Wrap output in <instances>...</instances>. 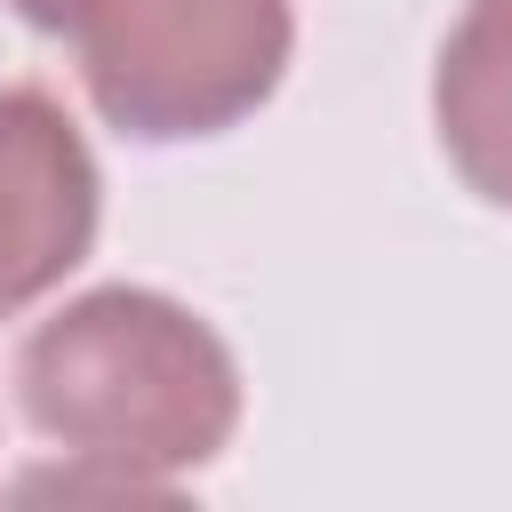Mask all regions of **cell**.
Wrapping results in <instances>:
<instances>
[{
	"label": "cell",
	"instance_id": "5",
	"mask_svg": "<svg viewBox=\"0 0 512 512\" xmlns=\"http://www.w3.org/2000/svg\"><path fill=\"white\" fill-rule=\"evenodd\" d=\"M8 8H16L32 32H56V40H64V24H72V0H8Z\"/></svg>",
	"mask_w": 512,
	"mask_h": 512
},
{
	"label": "cell",
	"instance_id": "3",
	"mask_svg": "<svg viewBox=\"0 0 512 512\" xmlns=\"http://www.w3.org/2000/svg\"><path fill=\"white\" fill-rule=\"evenodd\" d=\"M104 224V176L48 88H0V320L64 288Z\"/></svg>",
	"mask_w": 512,
	"mask_h": 512
},
{
	"label": "cell",
	"instance_id": "1",
	"mask_svg": "<svg viewBox=\"0 0 512 512\" xmlns=\"http://www.w3.org/2000/svg\"><path fill=\"white\" fill-rule=\"evenodd\" d=\"M240 360L232 344L168 288L104 280L64 296L16 344V408L40 440L64 448V496H176L240 432Z\"/></svg>",
	"mask_w": 512,
	"mask_h": 512
},
{
	"label": "cell",
	"instance_id": "4",
	"mask_svg": "<svg viewBox=\"0 0 512 512\" xmlns=\"http://www.w3.org/2000/svg\"><path fill=\"white\" fill-rule=\"evenodd\" d=\"M432 128L472 200L512 208V0H464L432 56Z\"/></svg>",
	"mask_w": 512,
	"mask_h": 512
},
{
	"label": "cell",
	"instance_id": "2",
	"mask_svg": "<svg viewBox=\"0 0 512 512\" xmlns=\"http://www.w3.org/2000/svg\"><path fill=\"white\" fill-rule=\"evenodd\" d=\"M80 88L128 144H200L272 104L296 0H72Z\"/></svg>",
	"mask_w": 512,
	"mask_h": 512
}]
</instances>
